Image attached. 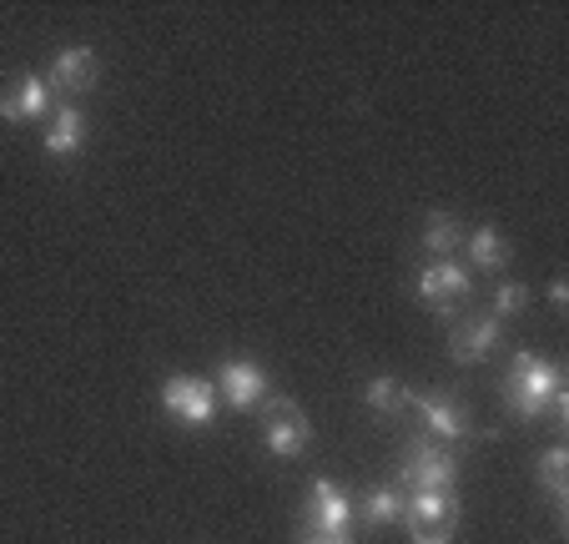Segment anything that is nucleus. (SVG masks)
<instances>
[{
    "label": "nucleus",
    "mask_w": 569,
    "mask_h": 544,
    "mask_svg": "<svg viewBox=\"0 0 569 544\" xmlns=\"http://www.w3.org/2000/svg\"><path fill=\"white\" fill-rule=\"evenodd\" d=\"M565 388V374H559V363L539 358V353H515V368L505 378V404L509 414L519 418H545L549 414V398Z\"/></svg>",
    "instance_id": "1"
},
{
    "label": "nucleus",
    "mask_w": 569,
    "mask_h": 544,
    "mask_svg": "<svg viewBox=\"0 0 569 544\" xmlns=\"http://www.w3.org/2000/svg\"><path fill=\"white\" fill-rule=\"evenodd\" d=\"M403 524L413 544H453L459 534V500L453 489H413L403 500Z\"/></svg>",
    "instance_id": "2"
},
{
    "label": "nucleus",
    "mask_w": 569,
    "mask_h": 544,
    "mask_svg": "<svg viewBox=\"0 0 569 544\" xmlns=\"http://www.w3.org/2000/svg\"><path fill=\"white\" fill-rule=\"evenodd\" d=\"M398 469H403L409 489H453V479H459L453 454L443 444H433V438H423V434L398 448Z\"/></svg>",
    "instance_id": "3"
},
{
    "label": "nucleus",
    "mask_w": 569,
    "mask_h": 544,
    "mask_svg": "<svg viewBox=\"0 0 569 544\" xmlns=\"http://www.w3.org/2000/svg\"><path fill=\"white\" fill-rule=\"evenodd\" d=\"M262 438H268V448L278 459H298V454L312 448V424L292 398H268V408H262Z\"/></svg>",
    "instance_id": "4"
},
{
    "label": "nucleus",
    "mask_w": 569,
    "mask_h": 544,
    "mask_svg": "<svg viewBox=\"0 0 569 544\" xmlns=\"http://www.w3.org/2000/svg\"><path fill=\"white\" fill-rule=\"evenodd\" d=\"M161 408L172 418H182L187 428H207L217 414V388L207 378H192V374H177L161 384Z\"/></svg>",
    "instance_id": "5"
},
{
    "label": "nucleus",
    "mask_w": 569,
    "mask_h": 544,
    "mask_svg": "<svg viewBox=\"0 0 569 544\" xmlns=\"http://www.w3.org/2000/svg\"><path fill=\"white\" fill-rule=\"evenodd\" d=\"M473 293V278H469V267H459L453 257H443V263H429L423 267V278H419V298L429 303L433 313H453L463 298Z\"/></svg>",
    "instance_id": "6"
},
{
    "label": "nucleus",
    "mask_w": 569,
    "mask_h": 544,
    "mask_svg": "<svg viewBox=\"0 0 569 544\" xmlns=\"http://www.w3.org/2000/svg\"><path fill=\"white\" fill-rule=\"evenodd\" d=\"M97 71L101 66L91 46H66V51H56L46 86H51V97H87L91 86H97Z\"/></svg>",
    "instance_id": "7"
},
{
    "label": "nucleus",
    "mask_w": 569,
    "mask_h": 544,
    "mask_svg": "<svg viewBox=\"0 0 569 544\" xmlns=\"http://www.w3.org/2000/svg\"><path fill=\"white\" fill-rule=\"evenodd\" d=\"M217 394H222L232 408H252V404H262V394H268V374L248 358H227L222 368H217Z\"/></svg>",
    "instance_id": "8"
},
{
    "label": "nucleus",
    "mask_w": 569,
    "mask_h": 544,
    "mask_svg": "<svg viewBox=\"0 0 569 544\" xmlns=\"http://www.w3.org/2000/svg\"><path fill=\"white\" fill-rule=\"evenodd\" d=\"M46 111H56V97H51V86H46V76H21L16 86L0 91V117L6 121H36V117H46Z\"/></svg>",
    "instance_id": "9"
},
{
    "label": "nucleus",
    "mask_w": 569,
    "mask_h": 544,
    "mask_svg": "<svg viewBox=\"0 0 569 544\" xmlns=\"http://www.w3.org/2000/svg\"><path fill=\"white\" fill-rule=\"evenodd\" d=\"M499 333L505 328H499V318H489V313L473 323H459V328L449 333V358L463 363V368H473V363H483L499 348Z\"/></svg>",
    "instance_id": "10"
},
{
    "label": "nucleus",
    "mask_w": 569,
    "mask_h": 544,
    "mask_svg": "<svg viewBox=\"0 0 569 544\" xmlns=\"http://www.w3.org/2000/svg\"><path fill=\"white\" fill-rule=\"evenodd\" d=\"M87 111L81 107H71V101H61V107L51 111V131H46V157H56V161H66V157H76V151L87 147Z\"/></svg>",
    "instance_id": "11"
},
{
    "label": "nucleus",
    "mask_w": 569,
    "mask_h": 544,
    "mask_svg": "<svg viewBox=\"0 0 569 544\" xmlns=\"http://www.w3.org/2000/svg\"><path fill=\"white\" fill-rule=\"evenodd\" d=\"M353 524V500L333 479H312L308 494V530H348Z\"/></svg>",
    "instance_id": "12"
},
{
    "label": "nucleus",
    "mask_w": 569,
    "mask_h": 544,
    "mask_svg": "<svg viewBox=\"0 0 569 544\" xmlns=\"http://www.w3.org/2000/svg\"><path fill=\"white\" fill-rule=\"evenodd\" d=\"M409 404L419 408V418L429 424L433 438H449V444H453V438H469V434H473L469 414H463L459 404H449V398H433V394H419V398H413V394H409Z\"/></svg>",
    "instance_id": "13"
},
{
    "label": "nucleus",
    "mask_w": 569,
    "mask_h": 544,
    "mask_svg": "<svg viewBox=\"0 0 569 544\" xmlns=\"http://www.w3.org/2000/svg\"><path fill=\"white\" fill-rule=\"evenodd\" d=\"M463 243V227L453 212H429V222H423V253L433 257V263H443V257H453Z\"/></svg>",
    "instance_id": "14"
},
{
    "label": "nucleus",
    "mask_w": 569,
    "mask_h": 544,
    "mask_svg": "<svg viewBox=\"0 0 569 544\" xmlns=\"http://www.w3.org/2000/svg\"><path fill=\"white\" fill-rule=\"evenodd\" d=\"M539 484L549 489V500L559 504V514H565V504H569V448L565 444H555L539 459Z\"/></svg>",
    "instance_id": "15"
},
{
    "label": "nucleus",
    "mask_w": 569,
    "mask_h": 544,
    "mask_svg": "<svg viewBox=\"0 0 569 544\" xmlns=\"http://www.w3.org/2000/svg\"><path fill=\"white\" fill-rule=\"evenodd\" d=\"M469 263L483 267V273H499V267H509V243L495 227H479V233L469 237Z\"/></svg>",
    "instance_id": "16"
},
{
    "label": "nucleus",
    "mask_w": 569,
    "mask_h": 544,
    "mask_svg": "<svg viewBox=\"0 0 569 544\" xmlns=\"http://www.w3.org/2000/svg\"><path fill=\"white\" fill-rule=\"evenodd\" d=\"M403 500H409V494L398 489V484H383V489H373L363 500V520L368 524H398L403 520Z\"/></svg>",
    "instance_id": "17"
},
{
    "label": "nucleus",
    "mask_w": 569,
    "mask_h": 544,
    "mask_svg": "<svg viewBox=\"0 0 569 544\" xmlns=\"http://www.w3.org/2000/svg\"><path fill=\"white\" fill-rule=\"evenodd\" d=\"M363 398H368V408L373 414H398V408H409V388L398 384V378H368V388H363Z\"/></svg>",
    "instance_id": "18"
},
{
    "label": "nucleus",
    "mask_w": 569,
    "mask_h": 544,
    "mask_svg": "<svg viewBox=\"0 0 569 544\" xmlns=\"http://www.w3.org/2000/svg\"><path fill=\"white\" fill-rule=\"evenodd\" d=\"M529 303V288H519V283H505V288H495V298H489V318H515V313H525Z\"/></svg>",
    "instance_id": "19"
},
{
    "label": "nucleus",
    "mask_w": 569,
    "mask_h": 544,
    "mask_svg": "<svg viewBox=\"0 0 569 544\" xmlns=\"http://www.w3.org/2000/svg\"><path fill=\"white\" fill-rule=\"evenodd\" d=\"M298 544H353V534L348 530H308Z\"/></svg>",
    "instance_id": "20"
},
{
    "label": "nucleus",
    "mask_w": 569,
    "mask_h": 544,
    "mask_svg": "<svg viewBox=\"0 0 569 544\" xmlns=\"http://www.w3.org/2000/svg\"><path fill=\"white\" fill-rule=\"evenodd\" d=\"M565 298H569L565 283H549V303H555V308H565Z\"/></svg>",
    "instance_id": "21"
}]
</instances>
